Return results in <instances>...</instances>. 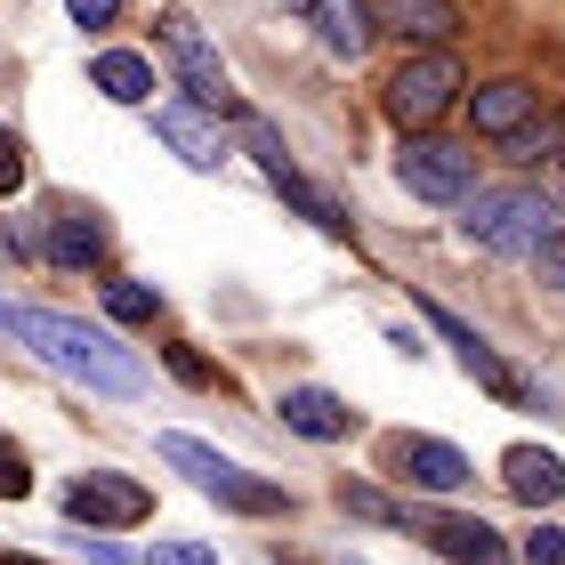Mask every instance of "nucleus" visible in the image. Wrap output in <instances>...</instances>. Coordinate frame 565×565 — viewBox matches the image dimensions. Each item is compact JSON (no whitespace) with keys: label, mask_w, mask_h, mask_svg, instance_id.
I'll list each match as a JSON object with an SVG mask.
<instances>
[{"label":"nucleus","mask_w":565,"mask_h":565,"mask_svg":"<svg viewBox=\"0 0 565 565\" xmlns=\"http://www.w3.org/2000/svg\"><path fill=\"white\" fill-rule=\"evenodd\" d=\"M170 372H178V380H186V388H211V364H202V355H194V348H170Z\"/></svg>","instance_id":"nucleus-27"},{"label":"nucleus","mask_w":565,"mask_h":565,"mask_svg":"<svg viewBox=\"0 0 565 565\" xmlns=\"http://www.w3.org/2000/svg\"><path fill=\"white\" fill-rule=\"evenodd\" d=\"M550 146H557L550 130H518V138H509V162H542Z\"/></svg>","instance_id":"nucleus-28"},{"label":"nucleus","mask_w":565,"mask_h":565,"mask_svg":"<svg viewBox=\"0 0 565 565\" xmlns=\"http://www.w3.org/2000/svg\"><path fill=\"white\" fill-rule=\"evenodd\" d=\"M162 460L170 469H186L202 493L211 501H226V509H243V518H282V509H291V493H282V484H259L250 469H235V460L226 452H211V445H194V436H162Z\"/></svg>","instance_id":"nucleus-4"},{"label":"nucleus","mask_w":565,"mask_h":565,"mask_svg":"<svg viewBox=\"0 0 565 565\" xmlns=\"http://www.w3.org/2000/svg\"><path fill=\"white\" fill-rule=\"evenodd\" d=\"M299 9H307V17H316V9H323V0H299Z\"/></svg>","instance_id":"nucleus-30"},{"label":"nucleus","mask_w":565,"mask_h":565,"mask_svg":"<svg viewBox=\"0 0 565 565\" xmlns=\"http://www.w3.org/2000/svg\"><path fill=\"white\" fill-rule=\"evenodd\" d=\"M0 323H9L33 355H49L65 380H89V388H106V396H138L146 388L138 355L121 348L114 331H89L82 316H57V307H0Z\"/></svg>","instance_id":"nucleus-1"},{"label":"nucleus","mask_w":565,"mask_h":565,"mask_svg":"<svg viewBox=\"0 0 565 565\" xmlns=\"http://www.w3.org/2000/svg\"><path fill=\"white\" fill-rule=\"evenodd\" d=\"M460 226H469V243H484L493 259H533V250L557 235V211L533 186H477Z\"/></svg>","instance_id":"nucleus-2"},{"label":"nucleus","mask_w":565,"mask_h":565,"mask_svg":"<svg viewBox=\"0 0 565 565\" xmlns=\"http://www.w3.org/2000/svg\"><path fill=\"white\" fill-rule=\"evenodd\" d=\"M17 186H24V146L0 130V194H17Z\"/></svg>","instance_id":"nucleus-26"},{"label":"nucleus","mask_w":565,"mask_h":565,"mask_svg":"<svg viewBox=\"0 0 565 565\" xmlns=\"http://www.w3.org/2000/svg\"><path fill=\"white\" fill-rule=\"evenodd\" d=\"M428 323H436V331H445V340L460 348V364H469V380H484V388H493L501 404H525V380H518V372H509L493 348L477 340V323H460L452 307H436V299H428Z\"/></svg>","instance_id":"nucleus-9"},{"label":"nucleus","mask_w":565,"mask_h":565,"mask_svg":"<svg viewBox=\"0 0 565 565\" xmlns=\"http://www.w3.org/2000/svg\"><path fill=\"white\" fill-rule=\"evenodd\" d=\"M557 178H565V162H557Z\"/></svg>","instance_id":"nucleus-31"},{"label":"nucleus","mask_w":565,"mask_h":565,"mask_svg":"<svg viewBox=\"0 0 565 565\" xmlns=\"http://www.w3.org/2000/svg\"><path fill=\"white\" fill-rule=\"evenodd\" d=\"M153 565H218V557H211V542H162Z\"/></svg>","instance_id":"nucleus-25"},{"label":"nucleus","mask_w":565,"mask_h":565,"mask_svg":"<svg viewBox=\"0 0 565 565\" xmlns=\"http://www.w3.org/2000/svg\"><path fill=\"white\" fill-rule=\"evenodd\" d=\"M501 484H509L525 509H550V501H565V460L542 452V445H509V452H501Z\"/></svg>","instance_id":"nucleus-14"},{"label":"nucleus","mask_w":565,"mask_h":565,"mask_svg":"<svg viewBox=\"0 0 565 565\" xmlns=\"http://www.w3.org/2000/svg\"><path fill=\"white\" fill-rule=\"evenodd\" d=\"M372 17H380V33H404L413 49H445L460 33L452 0H372Z\"/></svg>","instance_id":"nucleus-12"},{"label":"nucleus","mask_w":565,"mask_h":565,"mask_svg":"<svg viewBox=\"0 0 565 565\" xmlns=\"http://www.w3.org/2000/svg\"><path fill=\"white\" fill-rule=\"evenodd\" d=\"M73 24H89V33H106V24H121V0H65Z\"/></svg>","instance_id":"nucleus-23"},{"label":"nucleus","mask_w":565,"mask_h":565,"mask_svg":"<svg viewBox=\"0 0 565 565\" xmlns=\"http://www.w3.org/2000/svg\"><path fill=\"white\" fill-rule=\"evenodd\" d=\"M153 130L178 146V162H186V170H218L226 162V130L194 106V97H186V106H153Z\"/></svg>","instance_id":"nucleus-10"},{"label":"nucleus","mask_w":565,"mask_h":565,"mask_svg":"<svg viewBox=\"0 0 565 565\" xmlns=\"http://www.w3.org/2000/svg\"><path fill=\"white\" fill-rule=\"evenodd\" d=\"M316 33H323V49H331V57H364V49H372V33H380V17H372V0H323V9H316Z\"/></svg>","instance_id":"nucleus-16"},{"label":"nucleus","mask_w":565,"mask_h":565,"mask_svg":"<svg viewBox=\"0 0 565 565\" xmlns=\"http://www.w3.org/2000/svg\"><path fill=\"white\" fill-rule=\"evenodd\" d=\"M153 307H162V291H153V282H106V316H121V323H153Z\"/></svg>","instance_id":"nucleus-19"},{"label":"nucleus","mask_w":565,"mask_h":565,"mask_svg":"<svg viewBox=\"0 0 565 565\" xmlns=\"http://www.w3.org/2000/svg\"><path fill=\"white\" fill-rule=\"evenodd\" d=\"M452 97H460V57H452V49H413V57L388 73L380 106H388V121L404 138H428V121L445 114Z\"/></svg>","instance_id":"nucleus-3"},{"label":"nucleus","mask_w":565,"mask_h":565,"mask_svg":"<svg viewBox=\"0 0 565 565\" xmlns=\"http://www.w3.org/2000/svg\"><path fill=\"white\" fill-rule=\"evenodd\" d=\"M388 460L420 484V493H460V484H469V460H460L452 445H436V436H396Z\"/></svg>","instance_id":"nucleus-13"},{"label":"nucleus","mask_w":565,"mask_h":565,"mask_svg":"<svg viewBox=\"0 0 565 565\" xmlns=\"http://www.w3.org/2000/svg\"><path fill=\"white\" fill-rule=\"evenodd\" d=\"M525 565H565V525H533L525 533Z\"/></svg>","instance_id":"nucleus-22"},{"label":"nucleus","mask_w":565,"mask_h":565,"mask_svg":"<svg viewBox=\"0 0 565 565\" xmlns=\"http://www.w3.org/2000/svg\"><path fill=\"white\" fill-rule=\"evenodd\" d=\"M533 114H542V89H533V82H484L477 97H469V121H477V130L484 138H518V130H533Z\"/></svg>","instance_id":"nucleus-11"},{"label":"nucleus","mask_w":565,"mask_h":565,"mask_svg":"<svg viewBox=\"0 0 565 565\" xmlns=\"http://www.w3.org/2000/svg\"><path fill=\"white\" fill-rule=\"evenodd\" d=\"M275 413H282V428L316 436V445H340V436L355 428V413H348V404L331 396V388H282V404H275Z\"/></svg>","instance_id":"nucleus-15"},{"label":"nucleus","mask_w":565,"mask_h":565,"mask_svg":"<svg viewBox=\"0 0 565 565\" xmlns=\"http://www.w3.org/2000/svg\"><path fill=\"white\" fill-rule=\"evenodd\" d=\"M533 267H542V282H550V291H565V226H557V235H550L542 250H533Z\"/></svg>","instance_id":"nucleus-24"},{"label":"nucleus","mask_w":565,"mask_h":565,"mask_svg":"<svg viewBox=\"0 0 565 565\" xmlns=\"http://www.w3.org/2000/svg\"><path fill=\"white\" fill-rule=\"evenodd\" d=\"M65 518L73 525H146L153 518V493H146L138 477H121V469H89L65 493Z\"/></svg>","instance_id":"nucleus-7"},{"label":"nucleus","mask_w":565,"mask_h":565,"mask_svg":"<svg viewBox=\"0 0 565 565\" xmlns=\"http://www.w3.org/2000/svg\"><path fill=\"white\" fill-rule=\"evenodd\" d=\"M97 250H106V218L82 211V202H65V211L49 218V259L57 267H89Z\"/></svg>","instance_id":"nucleus-17"},{"label":"nucleus","mask_w":565,"mask_h":565,"mask_svg":"<svg viewBox=\"0 0 565 565\" xmlns=\"http://www.w3.org/2000/svg\"><path fill=\"white\" fill-rule=\"evenodd\" d=\"M413 533H428L452 565H509V542L484 518H436V509H413Z\"/></svg>","instance_id":"nucleus-8"},{"label":"nucleus","mask_w":565,"mask_h":565,"mask_svg":"<svg viewBox=\"0 0 565 565\" xmlns=\"http://www.w3.org/2000/svg\"><path fill=\"white\" fill-rule=\"evenodd\" d=\"M0 565H41V557H0Z\"/></svg>","instance_id":"nucleus-29"},{"label":"nucleus","mask_w":565,"mask_h":565,"mask_svg":"<svg viewBox=\"0 0 565 565\" xmlns=\"http://www.w3.org/2000/svg\"><path fill=\"white\" fill-rule=\"evenodd\" d=\"M340 509H355V518H372V525H413V509H396L388 493H372V484H340Z\"/></svg>","instance_id":"nucleus-20"},{"label":"nucleus","mask_w":565,"mask_h":565,"mask_svg":"<svg viewBox=\"0 0 565 565\" xmlns=\"http://www.w3.org/2000/svg\"><path fill=\"white\" fill-rule=\"evenodd\" d=\"M396 178H404L420 202H469V186H477V153L452 146V138H404Z\"/></svg>","instance_id":"nucleus-5"},{"label":"nucleus","mask_w":565,"mask_h":565,"mask_svg":"<svg viewBox=\"0 0 565 565\" xmlns=\"http://www.w3.org/2000/svg\"><path fill=\"white\" fill-rule=\"evenodd\" d=\"M24 484H33V460L17 436H0V501H24Z\"/></svg>","instance_id":"nucleus-21"},{"label":"nucleus","mask_w":565,"mask_h":565,"mask_svg":"<svg viewBox=\"0 0 565 565\" xmlns=\"http://www.w3.org/2000/svg\"><path fill=\"white\" fill-rule=\"evenodd\" d=\"M162 49L178 57V73H186L194 106H211V114H226V106H235V89H226V65H218V49L202 41V24H194L186 9H162Z\"/></svg>","instance_id":"nucleus-6"},{"label":"nucleus","mask_w":565,"mask_h":565,"mask_svg":"<svg viewBox=\"0 0 565 565\" xmlns=\"http://www.w3.org/2000/svg\"><path fill=\"white\" fill-rule=\"evenodd\" d=\"M89 82L106 89L114 106H146V97H153V65L138 57V49H106V57L89 65Z\"/></svg>","instance_id":"nucleus-18"}]
</instances>
